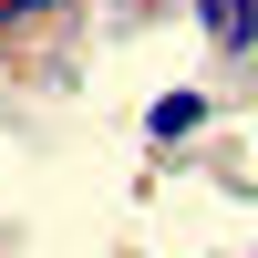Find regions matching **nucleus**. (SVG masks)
<instances>
[{"label": "nucleus", "instance_id": "obj_5", "mask_svg": "<svg viewBox=\"0 0 258 258\" xmlns=\"http://www.w3.org/2000/svg\"><path fill=\"white\" fill-rule=\"evenodd\" d=\"M73 11H93V0H0V52H21L31 31H52V21H73Z\"/></svg>", "mask_w": 258, "mask_h": 258}, {"label": "nucleus", "instance_id": "obj_1", "mask_svg": "<svg viewBox=\"0 0 258 258\" xmlns=\"http://www.w3.org/2000/svg\"><path fill=\"white\" fill-rule=\"evenodd\" d=\"M217 135V93L207 83H155L145 93V114H135V145H145V186H165V176H186V155Z\"/></svg>", "mask_w": 258, "mask_h": 258}, {"label": "nucleus", "instance_id": "obj_8", "mask_svg": "<svg viewBox=\"0 0 258 258\" xmlns=\"http://www.w3.org/2000/svg\"><path fill=\"white\" fill-rule=\"evenodd\" d=\"M248 258H258V238H248Z\"/></svg>", "mask_w": 258, "mask_h": 258}, {"label": "nucleus", "instance_id": "obj_2", "mask_svg": "<svg viewBox=\"0 0 258 258\" xmlns=\"http://www.w3.org/2000/svg\"><path fill=\"white\" fill-rule=\"evenodd\" d=\"M0 62H11V83H21V93L73 103L83 83H93V11H73V21H52V31H31L21 52H0Z\"/></svg>", "mask_w": 258, "mask_h": 258}, {"label": "nucleus", "instance_id": "obj_6", "mask_svg": "<svg viewBox=\"0 0 258 258\" xmlns=\"http://www.w3.org/2000/svg\"><path fill=\"white\" fill-rule=\"evenodd\" d=\"M21 238H31V227H21V217H0V258H11V248H21Z\"/></svg>", "mask_w": 258, "mask_h": 258}, {"label": "nucleus", "instance_id": "obj_3", "mask_svg": "<svg viewBox=\"0 0 258 258\" xmlns=\"http://www.w3.org/2000/svg\"><path fill=\"white\" fill-rule=\"evenodd\" d=\"M186 31L207 41V62H258V0H186Z\"/></svg>", "mask_w": 258, "mask_h": 258}, {"label": "nucleus", "instance_id": "obj_7", "mask_svg": "<svg viewBox=\"0 0 258 258\" xmlns=\"http://www.w3.org/2000/svg\"><path fill=\"white\" fill-rule=\"evenodd\" d=\"M114 258H155V248H114Z\"/></svg>", "mask_w": 258, "mask_h": 258}, {"label": "nucleus", "instance_id": "obj_4", "mask_svg": "<svg viewBox=\"0 0 258 258\" xmlns=\"http://www.w3.org/2000/svg\"><path fill=\"white\" fill-rule=\"evenodd\" d=\"M186 176H207V186H217L227 207H258V165H248V155H238L227 135H207L197 155H186Z\"/></svg>", "mask_w": 258, "mask_h": 258}]
</instances>
